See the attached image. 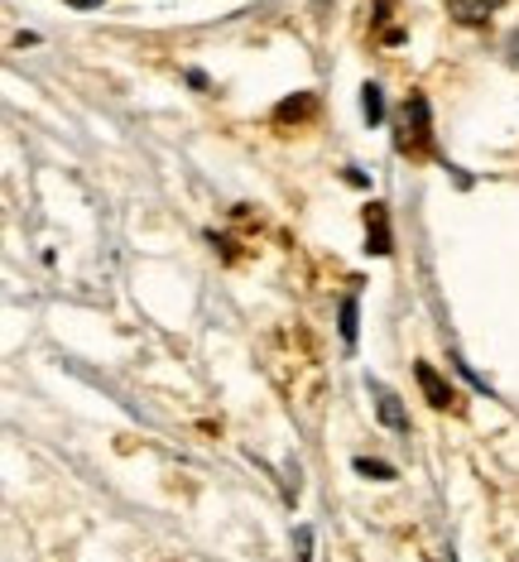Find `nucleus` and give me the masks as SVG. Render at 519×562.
<instances>
[{
  "mask_svg": "<svg viewBox=\"0 0 519 562\" xmlns=\"http://www.w3.org/2000/svg\"><path fill=\"white\" fill-rule=\"evenodd\" d=\"M500 5H505V0H448L452 20H462V24H481L486 15H496Z\"/></svg>",
  "mask_w": 519,
  "mask_h": 562,
  "instance_id": "1",
  "label": "nucleus"
},
{
  "mask_svg": "<svg viewBox=\"0 0 519 562\" xmlns=\"http://www.w3.org/2000/svg\"><path fill=\"white\" fill-rule=\"evenodd\" d=\"M414 375H419V385H424V394H428V404H433V408H448L452 404V390L448 385H442V380H438V370L433 366H414Z\"/></svg>",
  "mask_w": 519,
  "mask_h": 562,
  "instance_id": "2",
  "label": "nucleus"
},
{
  "mask_svg": "<svg viewBox=\"0 0 519 562\" xmlns=\"http://www.w3.org/2000/svg\"><path fill=\"white\" fill-rule=\"evenodd\" d=\"M371 394H375V404H380V424H385V428H404V408H399L395 394H390L385 385H371Z\"/></svg>",
  "mask_w": 519,
  "mask_h": 562,
  "instance_id": "3",
  "label": "nucleus"
},
{
  "mask_svg": "<svg viewBox=\"0 0 519 562\" xmlns=\"http://www.w3.org/2000/svg\"><path fill=\"white\" fill-rule=\"evenodd\" d=\"M361 101H365V121H371V125H380V121H385V101H380V87L375 82H365L361 87Z\"/></svg>",
  "mask_w": 519,
  "mask_h": 562,
  "instance_id": "4",
  "label": "nucleus"
},
{
  "mask_svg": "<svg viewBox=\"0 0 519 562\" xmlns=\"http://www.w3.org/2000/svg\"><path fill=\"white\" fill-rule=\"evenodd\" d=\"M341 341L357 347V299H341Z\"/></svg>",
  "mask_w": 519,
  "mask_h": 562,
  "instance_id": "5",
  "label": "nucleus"
},
{
  "mask_svg": "<svg viewBox=\"0 0 519 562\" xmlns=\"http://www.w3.org/2000/svg\"><path fill=\"white\" fill-rule=\"evenodd\" d=\"M371 216V236H375V255H390V232H385V212H365Z\"/></svg>",
  "mask_w": 519,
  "mask_h": 562,
  "instance_id": "6",
  "label": "nucleus"
},
{
  "mask_svg": "<svg viewBox=\"0 0 519 562\" xmlns=\"http://www.w3.org/2000/svg\"><path fill=\"white\" fill-rule=\"evenodd\" d=\"M357 471H361V476H385V481L395 476V471H390L385 462H371V457H357Z\"/></svg>",
  "mask_w": 519,
  "mask_h": 562,
  "instance_id": "7",
  "label": "nucleus"
},
{
  "mask_svg": "<svg viewBox=\"0 0 519 562\" xmlns=\"http://www.w3.org/2000/svg\"><path fill=\"white\" fill-rule=\"evenodd\" d=\"M68 5H82V10H92V5H101V0H68Z\"/></svg>",
  "mask_w": 519,
  "mask_h": 562,
  "instance_id": "8",
  "label": "nucleus"
},
{
  "mask_svg": "<svg viewBox=\"0 0 519 562\" xmlns=\"http://www.w3.org/2000/svg\"><path fill=\"white\" fill-rule=\"evenodd\" d=\"M510 54L519 58V34H510Z\"/></svg>",
  "mask_w": 519,
  "mask_h": 562,
  "instance_id": "9",
  "label": "nucleus"
}]
</instances>
